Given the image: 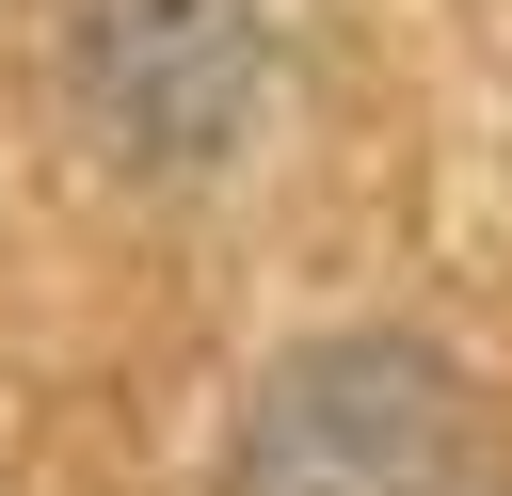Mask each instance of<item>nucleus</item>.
Segmentation results:
<instances>
[{"mask_svg": "<svg viewBox=\"0 0 512 496\" xmlns=\"http://www.w3.org/2000/svg\"><path fill=\"white\" fill-rule=\"evenodd\" d=\"M448 464H464V384L416 336H320L224 432V496H448Z\"/></svg>", "mask_w": 512, "mask_h": 496, "instance_id": "f257e3e1", "label": "nucleus"}, {"mask_svg": "<svg viewBox=\"0 0 512 496\" xmlns=\"http://www.w3.org/2000/svg\"><path fill=\"white\" fill-rule=\"evenodd\" d=\"M80 96L128 160H208L256 112V0H80Z\"/></svg>", "mask_w": 512, "mask_h": 496, "instance_id": "f03ea898", "label": "nucleus"}]
</instances>
